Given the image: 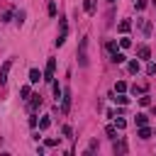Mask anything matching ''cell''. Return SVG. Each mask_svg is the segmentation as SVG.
Instances as JSON below:
<instances>
[{
    "instance_id": "cell-18",
    "label": "cell",
    "mask_w": 156,
    "mask_h": 156,
    "mask_svg": "<svg viewBox=\"0 0 156 156\" xmlns=\"http://www.w3.org/2000/svg\"><path fill=\"white\" fill-rule=\"evenodd\" d=\"M46 12H49V17H56V2H54V0L49 2V7H46Z\"/></svg>"
},
{
    "instance_id": "cell-11",
    "label": "cell",
    "mask_w": 156,
    "mask_h": 156,
    "mask_svg": "<svg viewBox=\"0 0 156 156\" xmlns=\"http://www.w3.org/2000/svg\"><path fill=\"white\" fill-rule=\"evenodd\" d=\"M129 29H132V22H129V20H122V22H119V32H122V34H127Z\"/></svg>"
},
{
    "instance_id": "cell-8",
    "label": "cell",
    "mask_w": 156,
    "mask_h": 156,
    "mask_svg": "<svg viewBox=\"0 0 156 156\" xmlns=\"http://www.w3.org/2000/svg\"><path fill=\"white\" fill-rule=\"evenodd\" d=\"M139 139H151V129L144 124V127H139V134H136Z\"/></svg>"
},
{
    "instance_id": "cell-14",
    "label": "cell",
    "mask_w": 156,
    "mask_h": 156,
    "mask_svg": "<svg viewBox=\"0 0 156 156\" xmlns=\"http://www.w3.org/2000/svg\"><path fill=\"white\" fill-rule=\"evenodd\" d=\"M105 134H107L110 139H115V136H117V127H115V124H107V129H105Z\"/></svg>"
},
{
    "instance_id": "cell-20",
    "label": "cell",
    "mask_w": 156,
    "mask_h": 156,
    "mask_svg": "<svg viewBox=\"0 0 156 156\" xmlns=\"http://www.w3.org/2000/svg\"><path fill=\"white\" fill-rule=\"evenodd\" d=\"M119 46H122V49H129V46H132V39H129V37H122V39H119Z\"/></svg>"
},
{
    "instance_id": "cell-5",
    "label": "cell",
    "mask_w": 156,
    "mask_h": 156,
    "mask_svg": "<svg viewBox=\"0 0 156 156\" xmlns=\"http://www.w3.org/2000/svg\"><path fill=\"white\" fill-rule=\"evenodd\" d=\"M136 56H139V58H149V56H151V49H149L146 44H141V46L136 49Z\"/></svg>"
},
{
    "instance_id": "cell-9",
    "label": "cell",
    "mask_w": 156,
    "mask_h": 156,
    "mask_svg": "<svg viewBox=\"0 0 156 156\" xmlns=\"http://www.w3.org/2000/svg\"><path fill=\"white\" fill-rule=\"evenodd\" d=\"M139 27H141V32L149 37L151 34V22H146V20H139Z\"/></svg>"
},
{
    "instance_id": "cell-17",
    "label": "cell",
    "mask_w": 156,
    "mask_h": 156,
    "mask_svg": "<svg viewBox=\"0 0 156 156\" xmlns=\"http://www.w3.org/2000/svg\"><path fill=\"white\" fill-rule=\"evenodd\" d=\"M49 127H51V119L49 117H41L39 119V129H49Z\"/></svg>"
},
{
    "instance_id": "cell-15",
    "label": "cell",
    "mask_w": 156,
    "mask_h": 156,
    "mask_svg": "<svg viewBox=\"0 0 156 156\" xmlns=\"http://www.w3.org/2000/svg\"><path fill=\"white\" fill-rule=\"evenodd\" d=\"M83 5H85V12H88V15H95V2H93V0H85Z\"/></svg>"
},
{
    "instance_id": "cell-21",
    "label": "cell",
    "mask_w": 156,
    "mask_h": 156,
    "mask_svg": "<svg viewBox=\"0 0 156 156\" xmlns=\"http://www.w3.org/2000/svg\"><path fill=\"white\" fill-rule=\"evenodd\" d=\"M127 90V83L124 80H117V85H115V93H124Z\"/></svg>"
},
{
    "instance_id": "cell-23",
    "label": "cell",
    "mask_w": 156,
    "mask_h": 156,
    "mask_svg": "<svg viewBox=\"0 0 156 156\" xmlns=\"http://www.w3.org/2000/svg\"><path fill=\"white\" fill-rule=\"evenodd\" d=\"M146 73H149V76H154V73H156V63H154V61H149V63H146Z\"/></svg>"
},
{
    "instance_id": "cell-22",
    "label": "cell",
    "mask_w": 156,
    "mask_h": 156,
    "mask_svg": "<svg viewBox=\"0 0 156 156\" xmlns=\"http://www.w3.org/2000/svg\"><path fill=\"white\" fill-rule=\"evenodd\" d=\"M115 127H117V129H124V127H127V122H124L122 117H115Z\"/></svg>"
},
{
    "instance_id": "cell-24",
    "label": "cell",
    "mask_w": 156,
    "mask_h": 156,
    "mask_svg": "<svg viewBox=\"0 0 156 156\" xmlns=\"http://www.w3.org/2000/svg\"><path fill=\"white\" fill-rule=\"evenodd\" d=\"M20 95L27 100V98H29V85H22V88H20Z\"/></svg>"
},
{
    "instance_id": "cell-28",
    "label": "cell",
    "mask_w": 156,
    "mask_h": 156,
    "mask_svg": "<svg viewBox=\"0 0 156 156\" xmlns=\"http://www.w3.org/2000/svg\"><path fill=\"white\" fill-rule=\"evenodd\" d=\"M134 2H136V10H144L146 7V0H134Z\"/></svg>"
},
{
    "instance_id": "cell-10",
    "label": "cell",
    "mask_w": 156,
    "mask_h": 156,
    "mask_svg": "<svg viewBox=\"0 0 156 156\" xmlns=\"http://www.w3.org/2000/svg\"><path fill=\"white\" fill-rule=\"evenodd\" d=\"M112 61H115V63H124V61H127V56H124L122 51H112Z\"/></svg>"
},
{
    "instance_id": "cell-30",
    "label": "cell",
    "mask_w": 156,
    "mask_h": 156,
    "mask_svg": "<svg viewBox=\"0 0 156 156\" xmlns=\"http://www.w3.org/2000/svg\"><path fill=\"white\" fill-rule=\"evenodd\" d=\"M132 93H134V95H139V93H144V88H141V85H132Z\"/></svg>"
},
{
    "instance_id": "cell-2",
    "label": "cell",
    "mask_w": 156,
    "mask_h": 156,
    "mask_svg": "<svg viewBox=\"0 0 156 156\" xmlns=\"http://www.w3.org/2000/svg\"><path fill=\"white\" fill-rule=\"evenodd\" d=\"M54 73H56V58H49L46 61V71H44V80L54 83Z\"/></svg>"
},
{
    "instance_id": "cell-6",
    "label": "cell",
    "mask_w": 156,
    "mask_h": 156,
    "mask_svg": "<svg viewBox=\"0 0 156 156\" xmlns=\"http://www.w3.org/2000/svg\"><path fill=\"white\" fill-rule=\"evenodd\" d=\"M39 105H41V95H32V100H29V112H34Z\"/></svg>"
},
{
    "instance_id": "cell-1",
    "label": "cell",
    "mask_w": 156,
    "mask_h": 156,
    "mask_svg": "<svg viewBox=\"0 0 156 156\" xmlns=\"http://www.w3.org/2000/svg\"><path fill=\"white\" fill-rule=\"evenodd\" d=\"M78 66H88V37H83L78 44Z\"/></svg>"
},
{
    "instance_id": "cell-29",
    "label": "cell",
    "mask_w": 156,
    "mask_h": 156,
    "mask_svg": "<svg viewBox=\"0 0 156 156\" xmlns=\"http://www.w3.org/2000/svg\"><path fill=\"white\" fill-rule=\"evenodd\" d=\"M22 22H24V10H20V12H17V24H22Z\"/></svg>"
},
{
    "instance_id": "cell-31",
    "label": "cell",
    "mask_w": 156,
    "mask_h": 156,
    "mask_svg": "<svg viewBox=\"0 0 156 156\" xmlns=\"http://www.w3.org/2000/svg\"><path fill=\"white\" fill-rule=\"evenodd\" d=\"M63 136H73V129H71V127H68V124H66V127H63Z\"/></svg>"
},
{
    "instance_id": "cell-32",
    "label": "cell",
    "mask_w": 156,
    "mask_h": 156,
    "mask_svg": "<svg viewBox=\"0 0 156 156\" xmlns=\"http://www.w3.org/2000/svg\"><path fill=\"white\" fill-rule=\"evenodd\" d=\"M110 2H115V0H110Z\"/></svg>"
},
{
    "instance_id": "cell-26",
    "label": "cell",
    "mask_w": 156,
    "mask_h": 156,
    "mask_svg": "<svg viewBox=\"0 0 156 156\" xmlns=\"http://www.w3.org/2000/svg\"><path fill=\"white\" fill-rule=\"evenodd\" d=\"M107 51H110V54L117 51V41H107Z\"/></svg>"
},
{
    "instance_id": "cell-12",
    "label": "cell",
    "mask_w": 156,
    "mask_h": 156,
    "mask_svg": "<svg viewBox=\"0 0 156 156\" xmlns=\"http://www.w3.org/2000/svg\"><path fill=\"white\" fill-rule=\"evenodd\" d=\"M134 122H136V127H144V124H149V117H146V115H136Z\"/></svg>"
},
{
    "instance_id": "cell-13",
    "label": "cell",
    "mask_w": 156,
    "mask_h": 156,
    "mask_svg": "<svg viewBox=\"0 0 156 156\" xmlns=\"http://www.w3.org/2000/svg\"><path fill=\"white\" fill-rule=\"evenodd\" d=\"M112 100H115L117 105H127V102H129V98H127L124 93H119V95H117V98H112Z\"/></svg>"
},
{
    "instance_id": "cell-4",
    "label": "cell",
    "mask_w": 156,
    "mask_h": 156,
    "mask_svg": "<svg viewBox=\"0 0 156 156\" xmlns=\"http://www.w3.org/2000/svg\"><path fill=\"white\" fill-rule=\"evenodd\" d=\"M71 110V90H61V112H68Z\"/></svg>"
},
{
    "instance_id": "cell-27",
    "label": "cell",
    "mask_w": 156,
    "mask_h": 156,
    "mask_svg": "<svg viewBox=\"0 0 156 156\" xmlns=\"http://www.w3.org/2000/svg\"><path fill=\"white\" fill-rule=\"evenodd\" d=\"M51 85H54V95H56V100H58V95H61V88H58V83H56V80H54Z\"/></svg>"
},
{
    "instance_id": "cell-7",
    "label": "cell",
    "mask_w": 156,
    "mask_h": 156,
    "mask_svg": "<svg viewBox=\"0 0 156 156\" xmlns=\"http://www.w3.org/2000/svg\"><path fill=\"white\" fill-rule=\"evenodd\" d=\"M39 80H41L39 68H32V71H29V83H39Z\"/></svg>"
},
{
    "instance_id": "cell-3",
    "label": "cell",
    "mask_w": 156,
    "mask_h": 156,
    "mask_svg": "<svg viewBox=\"0 0 156 156\" xmlns=\"http://www.w3.org/2000/svg\"><path fill=\"white\" fill-rule=\"evenodd\" d=\"M10 68H12V58H7L2 66H0V85L7 83V76H10Z\"/></svg>"
},
{
    "instance_id": "cell-25",
    "label": "cell",
    "mask_w": 156,
    "mask_h": 156,
    "mask_svg": "<svg viewBox=\"0 0 156 156\" xmlns=\"http://www.w3.org/2000/svg\"><path fill=\"white\" fill-rule=\"evenodd\" d=\"M139 105H144V107L151 105V98H149V95H141V98H139Z\"/></svg>"
},
{
    "instance_id": "cell-19",
    "label": "cell",
    "mask_w": 156,
    "mask_h": 156,
    "mask_svg": "<svg viewBox=\"0 0 156 156\" xmlns=\"http://www.w3.org/2000/svg\"><path fill=\"white\" fill-rule=\"evenodd\" d=\"M66 37H68V32H61V34H58V39H56L54 44H56V46H63V41H66Z\"/></svg>"
},
{
    "instance_id": "cell-16",
    "label": "cell",
    "mask_w": 156,
    "mask_h": 156,
    "mask_svg": "<svg viewBox=\"0 0 156 156\" xmlns=\"http://www.w3.org/2000/svg\"><path fill=\"white\" fill-rule=\"evenodd\" d=\"M127 68H129V73H139V61H129Z\"/></svg>"
}]
</instances>
